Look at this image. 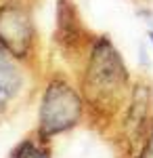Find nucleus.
<instances>
[{"instance_id": "423d86ee", "label": "nucleus", "mask_w": 153, "mask_h": 158, "mask_svg": "<svg viewBox=\"0 0 153 158\" xmlns=\"http://www.w3.org/2000/svg\"><path fill=\"white\" fill-rule=\"evenodd\" d=\"M13 158H50V154L42 143H38L34 139H25L13 152Z\"/></svg>"}, {"instance_id": "f03ea898", "label": "nucleus", "mask_w": 153, "mask_h": 158, "mask_svg": "<svg viewBox=\"0 0 153 158\" xmlns=\"http://www.w3.org/2000/svg\"><path fill=\"white\" fill-rule=\"evenodd\" d=\"M82 99L63 80H53L44 91L40 106V137L50 139L55 135L76 127L82 118Z\"/></svg>"}, {"instance_id": "6e6552de", "label": "nucleus", "mask_w": 153, "mask_h": 158, "mask_svg": "<svg viewBox=\"0 0 153 158\" xmlns=\"http://www.w3.org/2000/svg\"><path fill=\"white\" fill-rule=\"evenodd\" d=\"M149 38H151V42H153V32H151V34H149Z\"/></svg>"}, {"instance_id": "7ed1b4c3", "label": "nucleus", "mask_w": 153, "mask_h": 158, "mask_svg": "<svg viewBox=\"0 0 153 158\" xmlns=\"http://www.w3.org/2000/svg\"><path fill=\"white\" fill-rule=\"evenodd\" d=\"M36 30L32 15L19 2H6L0 6V47L17 59L29 57L34 49Z\"/></svg>"}, {"instance_id": "20e7f679", "label": "nucleus", "mask_w": 153, "mask_h": 158, "mask_svg": "<svg viewBox=\"0 0 153 158\" xmlns=\"http://www.w3.org/2000/svg\"><path fill=\"white\" fill-rule=\"evenodd\" d=\"M15 59L17 57L0 47V112L9 108L23 89V74Z\"/></svg>"}, {"instance_id": "39448f33", "label": "nucleus", "mask_w": 153, "mask_h": 158, "mask_svg": "<svg viewBox=\"0 0 153 158\" xmlns=\"http://www.w3.org/2000/svg\"><path fill=\"white\" fill-rule=\"evenodd\" d=\"M82 34L84 30L73 2L71 0H59V6H57V40L61 44H65L67 49H73L82 42Z\"/></svg>"}, {"instance_id": "0eeeda50", "label": "nucleus", "mask_w": 153, "mask_h": 158, "mask_svg": "<svg viewBox=\"0 0 153 158\" xmlns=\"http://www.w3.org/2000/svg\"><path fill=\"white\" fill-rule=\"evenodd\" d=\"M136 158H153V131L149 133V137L145 139V146H143L141 154Z\"/></svg>"}, {"instance_id": "f257e3e1", "label": "nucleus", "mask_w": 153, "mask_h": 158, "mask_svg": "<svg viewBox=\"0 0 153 158\" xmlns=\"http://www.w3.org/2000/svg\"><path fill=\"white\" fill-rule=\"evenodd\" d=\"M126 85L128 72L120 53L107 38L96 40L90 51L82 82L86 101L99 112H116V108L122 103Z\"/></svg>"}]
</instances>
